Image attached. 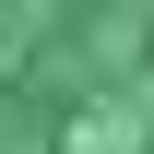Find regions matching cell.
<instances>
[{
  "label": "cell",
  "instance_id": "cell-1",
  "mask_svg": "<svg viewBox=\"0 0 154 154\" xmlns=\"http://www.w3.org/2000/svg\"><path fill=\"white\" fill-rule=\"evenodd\" d=\"M0 154H154V0H0Z\"/></svg>",
  "mask_w": 154,
  "mask_h": 154
}]
</instances>
